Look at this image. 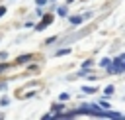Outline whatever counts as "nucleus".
Wrapping results in <instances>:
<instances>
[{
  "label": "nucleus",
  "mask_w": 125,
  "mask_h": 120,
  "mask_svg": "<svg viewBox=\"0 0 125 120\" xmlns=\"http://www.w3.org/2000/svg\"><path fill=\"white\" fill-rule=\"evenodd\" d=\"M82 92H86V94H94V92H96V87H82Z\"/></svg>",
  "instance_id": "6e6552de"
},
{
  "label": "nucleus",
  "mask_w": 125,
  "mask_h": 120,
  "mask_svg": "<svg viewBox=\"0 0 125 120\" xmlns=\"http://www.w3.org/2000/svg\"><path fill=\"white\" fill-rule=\"evenodd\" d=\"M100 106H102V108H105V110H109V102H105V100H102V102H100Z\"/></svg>",
  "instance_id": "4468645a"
},
{
  "label": "nucleus",
  "mask_w": 125,
  "mask_h": 120,
  "mask_svg": "<svg viewBox=\"0 0 125 120\" xmlns=\"http://www.w3.org/2000/svg\"><path fill=\"white\" fill-rule=\"evenodd\" d=\"M66 53H70V49H59L55 55H57V57H61V55H66Z\"/></svg>",
  "instance_id": "9b49d317"
},
{
  "label": "nucleus",
  "mask_w": 125,
  "mask_h": 120,
  "mask_svg": "<svg viewBox=\"0 0 125 120\" xmlns=\"http://www.w3.org/2000/svg\"><path fill=\"white\" fill-rule=\"evenodd\" d=\"M123 71H125V59H121V57H115L111 61V65L107 67V73H123Z\"/></svg>",
  "instance_id": "f257e3e1"
},
{
  "label": "nucleus",
  "mask_w": 125,
  "mask_h": 120,
  "mask_svg": "<svg viewBox=\"0 0 125 120\" xmlns=\"http://www.w3.org/2000/svg\"><path fill=\"white\" fill-rule=\"evenodd\" d=\"M51 24H53V16H51V14H45V16H43V20L35 26V30H39V31H41V30H45V28H47V26H51Z\"/></svg>",
  "instance_id": "f03ea898"
},
{
  "label": "nucleus",
  "mask_w": 125,
  "mask_h": 120,
  "mask_svg": "<svg viewBox=\"0 0 125 120\" xmlns=\"http://www.w3.org/2000/svg\"><path fill=\"white\" fill-rule=\"evenodd\" d=\"M68 98H70V94H68V92H61V94H59V100H61V102H66Z\"/></svg>",
  "instance_id": "1a4fd4ad"
},
{
  "label": "nucleus",
  "mask_w": 125,
  "mask_h": 120,
  "mask_svg": "<svg viewBox=\"0 0 125 120\" xmlns=\"http://www.w3.org/2000/svg\"><path fill=\"white\" fill-rule=\"evenodd\" d=\"M109 65H111V59H107V57H104V59L100 61V67H104V69H107Z\"/></svg>",
  "instance_id": "423d86ee"
},
{
  "label": "nucleus",
  "mask_w": 125,
  "mask_h": 120,
  "mask_svg": "<svg viewBox=\"0 0 125 120\" xmlns=\"http://www.w3.org/2000/svg\"><path fill=\"white\" fill-rule=\"evenodd\" d=\"M68 20H70V24L78 26V24H82V22H84V16H70Z\"/></svg>",
  "instance_id": "20e7f679"
},
{
  "label": "nucleus",
  "mask_w": 125,
  "mask_h": 120,
  "mask_svg": "<svg viewBox=\"0 0 125 120\" xmlns=\"http://www.w3.org/2000/svg\"><path fill=\"white\" fill-rule=\"evenodd\" d=\"M113 90H115V89H113V85H107V87L104 89V94H105V96H111V94H113Z\"/></svg>",
  "instance_id": "0eeeda50"
},
{
  "label": "nucleus",
  "mask_w": 125,
  "mask_h": 120,
  "mask_svg": "<svg viewBox=\"0 0 125 120\" xmlns=\"http://www.w3.org/2000/svg\"><path fill=\"white\" fill-rule=\"evenodd\" d=\"M92 65H94V61H92V59H88V61H84V65H82V67H84V69H90Z\"/></svg>",
  "instance_id": "ddd939ff"
},
{
  "label": "nucleus",
  "mask_w": 125,
  "mask_h": 120,
  "mask_svg": "<svg viewBox=\"0 0 125 120\" xmlns=\"http://www.w3.org/2000/svg\"><path fill=\"white\" fill-rule=\"evenodd\" d=\"M10 67H14V65H10V63H0V73H4V71L10 69Z\"/></svg>",
  "instance_id": "9d476101"
},
{
  "label": "nucleus",
  "mask_w": 125,
  "mask_h": 120,
  "mask_svg": "<svg viewBox=\"0 0 125 120\" xmlns=\"http://www.w3.org/2000/svg\"><path fill=\"white\" fill-rule=\"evenodd\" d=\"M57 14L62 16V18H66V16H68V8H66V6H59V8H57Z\"/></svg>",
  "instance_id": "39448f33"
},
{
  "label": "nucleus",
  "mask_w": 125,
  "mask_h": 120,
  "mask_svg": "<svg viewBox=\"0 0 125 120\" xmlns=\"http://www.w3.org/2000/svg\"><path fill=\"white\" fill-rule=\"evenodd\" d=\"M33 59V55L31 53H25V55H20L18 59H16V65H23V63H29Z\"/></svg>",
  "instance_id": "7ed1b4c3"
},
{
  "label": "nucleus",
  "mask_w": 125,
  "mask_h": 120,
  "mask_svg": "<svg viewBox=\"0 0 125 120\" xmlns=\"http://www.w3.org/2000/svg\"><path fill=\"white\" fill-rule=\"evenodd\" d=\"M4 14H6V8H4V6H0V18H2Z\"/></svg>",
  "instance_id": "dca6fc26"
},
{
  "label": "nucleus",
  "mask_w": 125,
  "mask_h": 120,
  "mask_svg": "<svg viewBox=\"0 0 125 120\" xmlns=\"http://www.w3.org/2000/svg\"><path fill=\"white\" fill-rule=\"evenodd\" d=\"M72 2H74V0H66V4H72Z\"/></svg>",
  "instance_id": "f3484780"
},
{
  "label": "nucleus",
  "mask_w": 125,
  "mask_h": 120,
  "mask_svg": "<svg viewBox=\"0 0 125 120\" xmlns=\"http://www.w3.org/2000/svg\"><path fill=\"white\" fill-rule=\"evenodd\" d=\"M53 110H55V112H61V110H64L62 102H61V104H53Z\"/></svg>",
  "instance_id": "f8f14e48"
},
{
  "label": "nucleus",
  "mask_w": 125,
  "mask_h": 120,
  "mask_svg": "<svg viewBox=\"0 0 125 120\" xmlns=\"http://www.w3.org/2000/svg\"><path fill=\"white\" fill-rule=\"evenodd\" d=\"M35 4L41 8V6H45V4H47V0H35Z\"/></svg>",
  "instance_id": "2eb2a0df"
}]
</instances>
